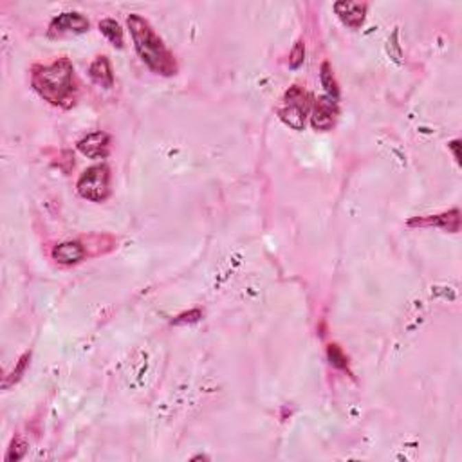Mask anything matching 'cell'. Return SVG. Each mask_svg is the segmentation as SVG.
Here are the masks:
<instances>
[{"instance_id": "1", "label": "cell", "mask_w": 462, "mask_h": 462, "mask_svg": "<svg viewBox=\"0 0 462 462\" xmlns=\"http://www.w3.org/2000/svg\"><path fill=\"white\" fill-rule=\"evenodd\" d=\"M33 89L51 105L69 107L74 103V67L69 58L54 60L49 65H34Z\"/></svg>"}, {"instance_id": "2", "label": "cell", "mask_w": 462, "mask_h": 462, "mask_svg": "<svg viewBox=\"0 0 462 462\" xmlns=\"http://www.w3.org/2000/svg\"><path fill=\"white\" fill-rule=\"evenodd\" d=\"M127 25L130 30V36L134 40L139 58L157 74L172 76L177 73V64L174 54L168 51L165 42L157 36V33L152 30V25L143 19L141 15L132 13L127 19Z\"/></svg>"}, {"instance_id": "3", "label": "cell", "mask_w": 462, "mask_h": 462, "mask_svg": "<svg viewBox=\"0 0 462 462\" xmlns=\"http://www.w3.org/2000/svg\"><path fill=\"white\" fill-rule=\"evenodd\" d=\"M309 107H311L309 94L298 85H292L284 96V105L278 108V116L286 125H289L294 130H303Z\"/></svg>"}, {"instance_id": "4", "label": "cell", "mask_w": 462, "mask_h": 462, "mask_svg": "<svg viewBox=\"0 0 462 462\" xmlns=\"http://www.w3.org/2000/svg\"><path fill=\"white\" fill-rule=\"evenodd\" d=\"M108 186H111V172L107 165H94L83 172L78 179V194L83 199L94 200H105L108 197Z\"/></svg>"}, {"instance_id": "5", "label": "cell", "mask_w": 462, "mask_h": 462, "mask_svg": "<svg viewBox=\"0 0 462 462\" xmlns=\"http://www.w3.org/2000/svg\"><path fill=\"white\" fill-rule=\"evenodd\" d=\"M336 117H338V105H336V100L327 96L318 97L314 102V107H312V116L311 123L312 127L316 130L327 132L334 127Z\"/></svg>"}, {"instance_id": "6", "label": "cell", "mask_w": 462, "mask_h": 462, "mask_svg": "<svg viewBox=\"0 0 462 462\" xmlns=\"http://www.w3.org/2000/svg\"><path fill=\"white\" fill-rule=\"evenodd\" d=\"M367 8L369 5L365 2H351V0H341V2H336L334 11L336 15L340 16V20L347 27L351 30H360L363 22H365Z\"/></svg>"}, {"instance_id": "7", "label": "cell", "mask_w": 462, "mask_h": 462, "mask_svg": "<svg viewBox=\"0 0 462 462\" xmlns=\"http://www.w3.org/2000/svg\"><path fill=\"white\" fill-rule=\"evenodd\" d=\"M111 137L105 132H93L78 141V150L91 159H103L108 154Z\"/></svg>"}, {"instance_id": "8", "label": "cell", "mask_w": 462, "mask_h": 462, "mask_svg": "<svg viewBox=\"0 0 462 462\" xmlns=\"http://www.w3.org/2000/svg\"><path fill=\"white\" fill-rule=\"evenodd\" d=\"M89 20L76 11H67L62 13L51 22V31L53 33H67V31H74V33H83L89 30Z\"/></svg>"}, {"instance_id": "9", "label": "cell", "mask_w": 462, "mask_h": 462, "mask_svg": "<svg viewBox=\"0 0 462 462\" xmlns=\"http://www.w3.org/2000/svg\"><path fill=\"white\" fill-rule=\"evenodd\" d=\"M459 209H452L448 213L441 215H430V217H423V219H412L410 226H439V228L457 233L461 228V217H459Z\"/></svg>"}, {"instance_id": "10", "label": "cell", "mask_w": 462, "mask_h": 462, "mask_svg": "<svg viewBox=\"0 0 462 462\" xmlns=\"http://www.w3.org/2000/svg\"><path fill=\"white\" fill-rule=\"evenodd\" d=\"M85 257V249L80 242H62L53 249V258L60 264H76Z\"/></svg>"}, {"instance_id": "11", "label": "cell", "mask_w": 462, "mask_h": 462, "mask_svg": "<svg viewBox=\"0 0 462 462\" xmlns=\"http://www.w3.org/2000/svg\"><path fill=\"white\" fill-rule=\"evenodd\" d=\"M89 74H91V78H93L97 85H102V87L111 89L112 85H114V74H112L111 62H108L107 56H97L93 64H91Z\"/></svg>"}, {"instance_id": "12", "label": "cell", "mask_w": 462, "mask_h": 462, "mask_svg": "<svg viewBox=\"0 0 462 462\" xmlns=\"http://www.w3.org/2000/svg\"><path fill=\"white\" fill-rule=\"evenodd\" d=\"M100 31L108 38L112 45L123 47V30L114 19H105L100 22Z\"/></svg>"}, {"instance_id": "13", "label": "cell", "mask_w": 462, "mask_h": 462, "mask_svg": "<svg viewBox=\"0 0 462 462\" xmlns=\"http://www.w3.org/2000/svg\"><path fill=\"white\" fill-rule=\"evenodd\" d=\"M320 80L323 89H325L327 94H329V97L338 100V96H340V89H338V83H336L334 74H332V67L329 62H323V64H321Z\"/></svg>"}, {"instance_id": "14", "label": "cell", "mask_w": 462, "mask_h": 462, "mask_svg": "<svg viewBox=\"0 0 462 462\" xmlns=\"http://www.w3.org/2000/svg\"><path fill=\"white\" fill-rule=\"evenodd\" d=\"M327 356H329V361H331L332 367H336V369H341V370L347 369V356L343 354V351L340 349V345L331 343V345L327 347Z\"/></svg>"}, {"instance_id": "15", "label": "cell", "mask_w": 462, "mask_h": 462, "mask_svg": "<svg viewBox=\"0 0 462 462\" xmlns=\"http://www.w3.org/2000/svg\"><path fill=\"white\" fill-rule=\"evenodd\" d=\"M30 360H31V354H30V352H27V354L22 356V358H20L19 363H16V367H15V370H13V372H11V374H10V378H8V380H5L4 389H8V386H10V384L16 383V381H19L20 378H22V374H24L25 369H27V363H30Z\"/></svg>"}, {"instance_id": "16", "label": "cell", "mask_w": 462, "mask_h": 462, "mask_svg": "<svg viewBox=\"0 0 462 462\" xmlns=\"http://www.w3.org/2000/svg\"><path fill=\"white\" fill-rule=\"evenodd\" d=\"M303 60H305V45H303L302 40H298L292 47L291 56H289V67L298 69L303 64Z\"/></svg>"}, {"instance_id": "17", "label": "cell", "mask_w": 462, "mask_h": 462, "mask_svg": "<svg viewBox=\"0 0 462 462\" xmlns=\"http://www.w3.org/2000/svg\"><path fill=\"white\" fill-rule=\"evenodd\" d=\"M24 453H25V444L22 443L20 439H13L10 450H8V455H5V461L8 462L20 461V459L24 457Z\"/></svg>"}, {"instance_id": "18", "label": "cell", "mask_w": 462, "mask_h": 462, "mask_svg": "<svg viewBox=\"0 0 462 462\" xmlns=\"http://www.w3.org/2000/svg\"><path fill=\"white\" fill-rule=\"evenodd\" d=\"M200 318H203V312H200L199 309H192V311L179 314L172 323H174V325H185V323H195V321H199Z\"/></svg>"}, {"instance_id": "19", "label": "cell", "mask_w": 462, "mask_h": 462, "mask_svg": "<svg viewBox=\"0 0 462 462\" xmlns=\"http://www.w3.org/2000/svg\"><path fill=\"white\" fill-rule=\"evenodd\" d=\"M450 148H452V152H453V157H455V161H461V156H459V146H461V141H459V139H455V141H452L450 143Z\"/></svg>"}]
</instances>
